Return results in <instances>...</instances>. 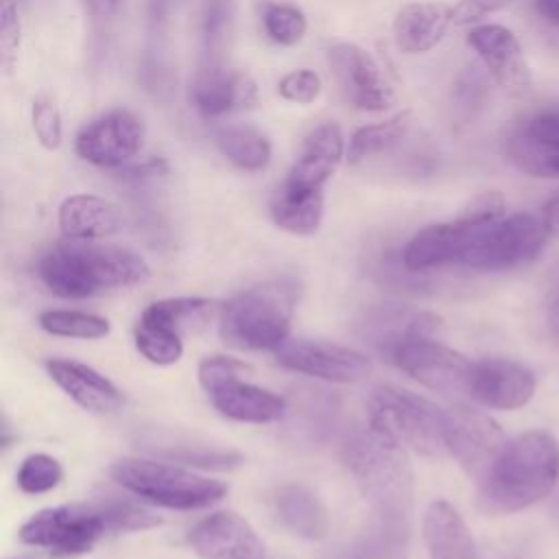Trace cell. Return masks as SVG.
I'll list each match as a JSON object with an SVG mask.
<instances>
[{"instance_id":"cell-1","label":"cell","mask_w":559,"mask_h":559,"mask_svg":"<svg viewBox=\"0 0 559 559\" xmlns=\"http://www.w3.org/2000/svg\"><path fill=\"white\" fill-rule=\"evenodd\" d=\"M559 480V443L546 430H526L507 441L480 478L478 507L491 515L522 511L546 498Z\"/></svg>"},{"instance_id":"cell-2","label":"cell","mask_w":559,"mask_h":559,"mask_svg":"<svg viewBox=\"0 0 559 559\" xmlns=\"http://www.w3.org/2000/svg\"><path fill=\"white\" fill-rule=\"evenodd\" d=\"M37 273L50 293L79 299L140 284L151 275V269L131 249L68 238L41 253Z\"/></svg>"},{"instance_id":"cell-3","label":"cell","mask_w":559,"mask_h":559,"mask_svg":"<svg viewBox=\"0 0 559 559\" xmlns=\"http://www.w3.org/2000/svg\"><path fill=\"white\" fill-rule=\"evenodd\" d=\"M341 454L373 515L411 520L413 467L400 443L367 424L347 435Z\"/></svg>"},{"instance_id":"cell-4","label":"cell","mask_w":559,"mask_h":559,"mask_svg":"<svg viewBox=\"0 0 559 559\" xmlns=\"http://www.w3.org/2000/svg\"><path fill=\"white\" fill-rule=\"evenodd\" d=\"M297 286L288 280L253 284L218 312V334L234 349H277L290 332Z\"/></svg>"},{"instance_id":"cell-5","label":"cell","mask_w":559,"mask_h":559,"mask_svg":"<svg viewBox=\"0 0 559 559\" xmlns=\"http://www.w3.org/2000/svg\"><path fill=\"white\" fill-rule=\"evenodd\" d=\"M111 478L133 496L177 511L205 509L227 493L223 480L151 459H120L111 465Z\"/></svg>"},{"instance_id":"cell-6","label":"cell","mask_w":559,"mask_h":559,"mask_svg":"<svg viewBox=\"0 0 559 559\" xmlns=\"http://www.w3.org/2000/svg\"><path fill=\"white\" fill-rule=\"evenodd\" d=\"M367 417L373 430L402 448L426 456L445 452V408L424 395L397 386H378L369 395Z\"/></svg>"},{"instance_id":"cell-7","label":"cell","mask_w":559,"mask_h":559,"mask_svg":"<svg viewBox=\"0 0 559 559\" xmlns=\"http://www.w3.org/2000/svg\"><path fill=\"white\" fill-rule=\"evenodd\" d=\"M249 367L236 358L212 356L199 365V382L212 406L227 419L269 424L286 413V400L277 393L242 380Z\"/></svg>"},{"instance_id":"cell-8","label":"cell","mask_w":559,"mask_h":559,"mask_svg":"<svg viewBox=\"0 0 559 559\" xmlns=\"http://www.w3.org/2000/svg\"><path fill=\"white\" fill-rule=\"evenodd\" d=\"M550 229L544 216L518 212L483 227L461 255V264L478 271H507L539 255Z\"/></svg>"},{"instance_id":"cell-9","label":"cell","mask_w":559,"mask_h":559,"mask_svg":"<svg viewBox=\"0 0 559 559\" xmlns=\"http://www.w3.org/2000/svg\"><path fill=\"white\" fill-rule=\"evenodd\" d=\"M109 531L98 502L61 504L37 511L20 528V539L59 557L83 555Z\"/></svg>"},{"instance_id":"cell-10","label":"cell","mask_w":559,"mask_h":559,"mask_svg":"<svg viewBox=\"0 0 559 559\" xmlns=\"http://www.w3.org/2000/svg\"><path fill=\"white\" fill-rule=\"evenodd\" d=\"M386 360L419 384L443 395L467 393L474 365L456 349L435 341L432 334H413L404 338L391 349Z\"/></svg>"},{"instance_id":"cell-11","label":"cell","mask_w":559,"mask_h":559,"mask_svg":"<svg viewBox=\"0 0 559 559\" xmlns=\"http://www.w3.org/2000/svg\"><path fill=\"white\" fill-rule=\"evenodd\" d=\"M273 352L282 367L336 384L360 382L371 373V360L367 354L338 343L286 338Z\"/></svg>"},{"instance_id":"cell-12","label":"cell","mask_w":559,"mask_h":559,"mask_svg":"<svg viewBox=\"0 0 559 559\" xmlns=\"http://www.w3.org/2000/svg\"><path fill=\"white\" fill-rule=\"evenodd\" d=\"M507 445L502 428L483 411L454 406L445 411V452L474 478H483L502 448Z\"/></svg>"},{"instance_id":"cell-13","label":"cell","mask_w":559,"mask_h":559,"mask_svg":"<svg viewBox=\"0 0 559 559\" xmlns=\"http://www.w3.org/2000/svg\"><path fill=\"white\" fill-rule=\"evenodd\" d=\"M144 142V124L129 109H111L87 122L74 142L76 155L103 168H116L135 157Z\"/></svg>"},{"instance_id":"cell-14","label":"cell","mask_w":559,"mask_h":559,"mask_svg":"<svg viewBox=\"0 0 559 559\" xmlns=\"http://www.w3.org/2000/svg\"><path fill=\"white\" fill-rule=\"evenodd\" d=\"M504 153L528 177L559 179V109L520 120L507 135Z\"/></svg>"},{"instance_id":"cell-15","label":"cell","mask_w":559,"mask_h":559,"mask_svg":"<svg viewBox=\"0 0 559 559\" xmlns=\"http://www.w3.org/2000/svg\"><path fill=\"white\" fill-rule=\"evenodd\" d=\"M330 66L349 105L365 111H382L393 105V92L384 83L378 63L367 50L343 41L330 48Z\"/></svg>"},{"instance_id":"cell-16","label":"cell","mask_w":559,"mask_h":559,"mask_svg":"<svg viewBox=\"0 0 559 559\" xmlns=\"http://www.w3.org/2000/svg\"><path fill=\"white\" fill-rule=\"evenodd\" d=\"M535 393V376L524 365L509 358H483L472 365L467 395L480 406L513 411L524 406Z\"/></svg>"},{"instance_id":"cell-17","label":"cell","mask_w":559,"mask_h":559,"mask_svg":"<svg viewBox=\"0 0 559 559\" xmlns=\"http://www.w3.org/2000/svg\"><path fill=\"white\" fill-rule=\"evenodd\" d=\"M493 81L513 98L531 92V70L518 37L500 24H480L467 35Z\"/></svg>"},{"instance_id":"cell-18","label":"cell","mask_w":559,"mask_h":559,"mask_svg":"<svg viewBox=\"0 0 559 559\" xmlns=\"http://www.w3.org/2000/svg\"><path fill=\"white\" fill-rule=\"evenodd\" d=\"M188 544L201 559H266V550L253 526L234 511H216L201 520Z\"/></svg>"},{"instance_id":"cell-19","label":"cell","mask_w":559,"mask_h":559,"mask_svg":"<svg viewBox=\"0 0 559 559\" xmlns=\"http://www.w3.org/2000/svg\"><path fill=\"white\" fill-rule=\"evenodd\" d=\"M487 225H478L463 214L450 223H435L419 229L402 251V264L411 273L461 262L472 238Z\"/></svg>"},{"instance_id":"cell-20","label":"cell","mask_w":559,"mask_h":559,"mask_svg":"<svg viewBox=\"0 0 559 559\" xmlns=\"http://www.w3.org/2000/svg\"><path fill=\"white\" fill-rule=\"evenodd\" d=\"M343 133L338 124L325 122L317 127L304 142V148L284 177L282 186L304 192V194H323L325 181L336 170L343 157Z\"/></svg>"},{"instance_id":"cell-21","label":"cell","mask_w":559,"mask_h":559,"mask_svg":"<svg viewBox=\"0 0 559 559\" xmlns=\"http://www.w3.org/2000/svg\"><path fill=\"white\" fill-rule=\"evenodd\" d=\"M255 98L258 92L251 76L236 70H223L216 63L199 70L190 85V100L194 109L207 118L251 107Z\"/></svg>"},{"instance_id":"cell-22","label":"cell","mask_w":559,"mask_h":559,"mask_svg":"<svg viewBox=\"0 0 559 559\" xmlns=\"http://www.w3.org/2000/svg\"><path fill=\"white\" fill-rule=\"evenodd\" d=\"M46 369L50 378L85 411L111 413L122 404V395L116 384L85 362L50 358Z\"/></svg>"},{"instance_id":"cell-23","label":"cell","mask_w":559,"mask_h":559,"mask_svg":"<svg viewBox=\"0 0 559 559\" xmlns=\"http://www.w3.org/2000/svg\"><path fill=\"white\" fill-rule=\"evenodd\" d=\"M421 531L430 559H474V537L448 500H432L426 507Z\"/></svg>"},{"instance_id":"cell-24","label":"cell","mask_w":559,"mask_h":559,"mask_svg":"<svg viewBox=\"0 0 559 559\" xmlns=\"http://www.w3.org/2000/svg\"><path fill=\"white\" fill-rule=\"evenodd\" d=\"M59 227L72 240L105 238L122 229V214L100 197L72 194L59 205Z\"/></svg>"},{"instance_id":"cell-25","label":"cell","mask_w":559,"mask_h":559,"mask_svg":"<svg viewBox=\"0 0 559 559\" xmlns=\"http://www.w3.org/2000/svg\"><path fill=\"white\" fill-rule=\"evenodd\" d=\"M452 22V9L439 2H413L397 11L393 35L400 50L417 55L435 48Z\"/></svg>"},{"instance_id":"cell-26","label":"cell","mask_w":559,"mask_h":559,"mask_svg":"<svg viewBox=\"0 0 559 559\" xmlns=\"http://www.w3.org/2000/svg\"><path fill=\"white\" fill-rule=\"evenodd\" d=\"M282 524L304 539L319 542L330 533V515L321 498L304 483H288L275 493Z\"/></svg>"},{"instance_id":"cell-27","label":"cell","mask_w":559,"mask_h":559,"mask_svg":"<svg viewBox=\"0 0 559 559\" xmlns=\"http://www.w3.org/2000/svg\"><path fill=\"white\" fill-rule=\"evenodd\" d=\"M271 216L290 234L312 236L323 218V194H304L280 183L271 197Z\"/></svg>"},{"instance_id":"cell-28","label":"cell","mask_w":559,"mask_h":559,"mask_svg":"<svg viewBox=\"0 0 559 559\" xmlns=\"http://www.w3.org/2000/svg\"><path fill=\"white\" fill-rule=\"evenodd\" d=\"M411 526L408 520H386L373 515L358 535L349 559H406Z\"/></svg>"},{"instance_id":"cell-29","label":"cell","mask_w":559,"mask_h":559,"mask_svg":"<svg viewBox=\"0 0 559 559\" xmlns=\"http://www.w3.org/2000/svg\"><path fill=\"white\" fill-rule=\"evenodd\" d=\"M214 142L242 170H260L271 159V142L253 127H223L214 133Z\"/></svg>"},{"instance_id":"cell-30","label":"cell","mask_w":559,"mask_h":559,"mask_svg":"<svg viewBox=\"0 0 559 559\" xmlns=\"http://www.w3.org/2000/svg\"><path fill=\"white\" fill-rule=\"evenodd\" d=\"M214 310H216V301L205 297H170V299H159L146 306L140 319L183 334L192 330L194 323H201Z\"/></svg>"},{"instance_id":"cell-31","label":"cell","mask_w":559,"mask_h":559,"mask_svg":"<svg viewBox=\"0 0 559 559\" xmlns=\"http://www.w3.org/2000/svg\"><path fill=\"white\" fill-rule=\"evenodd\" d=\"M408 127H411L408 111H402V114H397L384 122H378V124L360 127L349 140V148H347L349 162L356 164L369 155L391 151L393 146H397L404 140Z\"/></svg>"},{"instance_id":"cell-32","label":"cell","mask_w":559,"mask_h":559,"mask_svg":"<svg viewBox=\"0 0 559 559\" xmlns=\"http://www.w3.org/2000/svg\"><path fill=\"white\" fill-rule=\"evenodd\" d=\"M39 325L55 336L66 338H103L109 334V321L79 310H46L39 314Z\"/></svg>"},{"instance_id":"cell-33","label":"cell","mask_w":559,"mask_h":559,"mask_svg":"<svg viewBox=\"0 0 559 559\" xmlns=\"http://www.w3.org/2000/svg\"><path fill=\"white\" fill-rule=\"evenodd\" d=\"M135 347L153 365H173L183 354V341L179 332L142 319L135 325Z\"/></svg>"},{"instance_id":"cell-34","label":"cell","mask_w":559,"mask_h":559,"mask_svg":"<svg viewBox=\"0 0 559 559\" xmlns=\"http://www.w3.org/2000/svg\"><path fill=\"white\" fill-rule=\"evenodd\" d=\"M98 507L105 513L107 526L114 533H124V531H142L148 526L159 524V518L148 511L146 507L122 498V496H107L103 500H98Z\"/></svg>"},{"instance_id":"cell-35","label":"cell","mask_w":559,"mask_h":559,"mask_svg":"<svg viewBox=\"0 0 559 559\" xmlns=\"http://www.w3.org/2000/svg\"><path fill=\"white\" fill-rule=\"evenodd\" d=\"M262 22H264L266 35L282 46L297 44L304 37L308 26L304 11L286 2H269L264 7Z\"/></svg>"},{"instance_id":"cell-36","label":"cell","mask_w":559,"mask_h":559,"mask_svg":"<svg viewBox=\"0 0 559 559\" xmlns=\"http://www.w3.org/2000/svg\"><path fill=\"white\" fill-rule=\"evenodd\" d=\"M63 478V467L48 454H31L17 469V485L26 493H44L55 489Z\"/></svg>"},{"instance_id":"cell-37","label":"cell","mask_w":559,"mask_h":559,"mask_svg":"<svg viewBox=\"0 0 559 559\" xmlns=\"http://www.w3.org/2000/svg\"><path fill=\"white\" fill-rule=\"evenodd\" d=\"M155 452H159L162 456L175 463L210 467V469H229L242 463V454L234 450H216V448H203V445H164V448H157Z\"/></svg>"},{"instance_id":"cell-38","label":"cell","mask_w":559,"mask_h":559,"mask_svg":"<svg viewBox=\"0 0 559 559\" xmlns=\"http://www.w3.org/2000/svg\"><path fill=\"white\" fill-rule=\"evenodd\" d=\"M336 402L334 397L325 395V391H306L301 400L297 402V417L304 421V430L310 432V437H319L328 432L336 424Z\"/></svg>"},{"instance_id":"cell-39","label":"cell","mask_w":559,"mask_h":559,"mask_svg":"<svg viewBox=\"0 0 559 559\" xmlns=\"http://www.w3.org/2000/svg\"><path fill=\"white\" fill-rule=\"evenodd\" d=\"M33 129L39 144L48 151L61 144V114L50 96H37L33 100Z\"/></svg>"},{"instance_id":"cell-40","label":"cell","mask_w":559,"mask_h":559,"mask_svg":"<svg viewBox=\"0 0 559 559\" xmlns=\"http://www.w3.org/2000/svg\"><path fill=\"white\" fill-rule=\"evenodd\" d=\"M17 48H20L17 9L13 7L11 0H4L0 9V57H2V68L7 72L13 68L17 59Z\"/></svg>"},{"instance_id":"cell-41","label":"cell","mask_w":559,"mask_h":559,"mask_svg":"<svg viewBox=\"0 0 559 559\" xmlns=\"http://www.w3.org/2000/svg\"><path fill=\"white\" fill-rule=\"evenodd\" d=\"M280 94L286 98V100H293V103H301V105H308L312 103L319 92H321V79L317 72L312 70H295L290 74H286L280 85H277Z\"/></svg>"},{"instance_id":"cell-42","label":"cell","mask_w":559,"mask_h":559,"mask_svg":"<svg viewBox=\"0 0 559 559\" xmlns=\"http://www.w3.org/2000/svg\"><path fill=\"white\" fill-rule=\"evenodd\" d=\"M485 92H487V87H485L483 74H478L476 68L465 70L459 76V83L454 87V105H456V109L463 116H469L483 103Z\"/></svg>"},{"instance_id":"cell-43","label":"cell","mask_w":559,"mask_h":559,"mask_svg":"<svg viewBox=\"0 0 559 559\" xmlns=\"http://www.w3.org/2000/svg\"><path fill=\"white\" fill-rule=\"evenodd\" d=\"M225 22H227V9L223 0H214L207 7L205 13V22H203V37H205V46H207V55L212 57L225 39Z\"/></svg>"},{"instance_id":"cell-44","label":"cell","mask_w":559,"mask_h":559,"mask_svg":"<svg viewBox=\"0 0 559 559\" xmlns=\"http://www.w3.org/2000/svg\"><path fill=\"white\" fill-rule=\"evenodd\" d=\"M513 0H461L454 9H452V22L454 24H469L476 22L498 9H502L504 4H509Z\"/></svg>"},{"instance_id":"cell-45","label":"cell","mask_w":559,"mask_h":559,"mask_svg":"<svg viewBox=\"0 0 559 559\" xmlns=\"http://www.w3.org/2000/svg\"><path fill=\"white\" fill-rule=\"evenodd\" d=\"M83 2H85V9L90 15L109 17L118 9L120 0H83Z\"/></svg>"},{"instance_id":"cell-46","label":"cell","mask_w":559,"mask_h":559,"mask_svg":"<svg viewBox=\"0 0 559 559\" xmlns=\"http://www.w3.org/2000/svg\"><path fill=\"white\" fill-rule=\"evenodd\" d=\"M535 11L552 26H559V0H535Z\"/></svg>"},{"instance_id":"cell-47","label":"cell","mask_w":559,"mask_h":559,"mask_svg":"<svg viewBox=\"0 0 559 559\" xmlns=\"http://www.w3.org/2000/svg\"><path fill=\"white\" fill-rule=\"evenodd\" d=\"M544 221L550 229V234H559V194H555L548 205L544 207Z\"/></svg>"}]
</instances>
